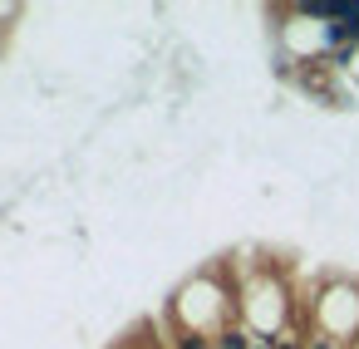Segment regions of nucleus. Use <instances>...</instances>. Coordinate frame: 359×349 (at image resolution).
Returning a JSON list of instances; mask_svg holds the SVG:
<instances>
[{
	"label": "nucleus",
	"instance_id": "obj_1",
	"mask_svg": "<svg viewBox=\"0 0 359 349\" xmlns=\"http://www.w3.org/2000/svg\"><path fill=\"white\" fill-rule=\"evenodd\" d=\"M212 349H256V334H246V329L226 324V329H217V334H212Z\"/></svg>",
	"mask_w": 359,
	"mask_h": 349
},
{
	"label": "nucleus",
	"instance_id": "obj_2",
	"mask_svg": "<svg viewBox=\"0 0 359 349\" xmlns=\"http://www.w3.org/2000/svg\"><path fill=\"white\" fill-rule=\"evenodd\" d=\"M339 30H344V45L359 50V0H349V15L339 20Z\"/></svg>",
	"mask_w": 359,
	"mask_h": 349
}]
</instances>
